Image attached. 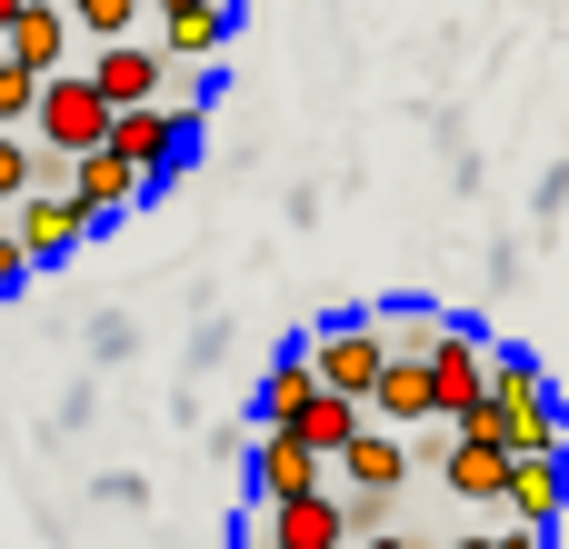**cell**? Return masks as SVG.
I'll return each mask as SVG.
<instances>
[{
    "label": "cell",
    "mask_w": 569,
    "mask_h": 549,
    "mask_svg": "<svg viewBox=\"0 0 569 549\" xmlns=\"http://www.w3.org/2000/svg\"><path fill=\"white\" fill-rule=\"evenodd\" d=\"M450 440H480V450H500V460H550V450H560L550 370H540L520 340H490V400H480Z\"/></svg>",
    "instance_id": "6da1fadb"
},
{
    "label": "cell",
    "mask_w": 569,
    "mask_h": 549,
    "mask_svg": "<svg viewBox=\"0 0 569 549\" xmlns=\"http://www.w3.org/2000/svg\"><path fill=\"white\" fill-rule=\"evenodd\" d=\"M300 360H310V390H320V400H350V410H370V390H380V370H390V350H380L370 310L320 320V330L300 340Z\"/></svg>",
    "instance_id": "7a4b0ae2"
},
{
    "label": "cell",
    "mask_w": 569,
    "mask_h": 549,
    "mask_svg": "<svg viewBox=\"0 0 569 549\" xmlns=\"http://www.w3.org/2000/svg\"><path fill=\"white\" fill-rule=\"evenodd\" d=\"M420 370H430V420H450V430L490 400V340L470 320H440L430 350H420Z\"/></svg>",
    "instance_id": "3957f363"
},
{
    "label": "cell",
    "mask_w": 569,
    "mask_h": 549,
    "mask_svg": "<svg viewBox=\"0 0 569 549\" xmlns=\"http://www.w3.org/2000/svg\"><path fill=\"white\" fill-rule=\"evenodd\" d=\"M30 130H40V150L70 170V160H90V150H100L110 110H100V90H90L80 70H50V80L30 90Z\"/></svg>",
    "instance_id": "277c9868"
},
{
    "label": "cell",
    "mask_w": 569,
    "mask_h": 549,
    "mask_svg": "<svg viewBox=\"0 0 569 549\" xmlns=\"http://www.w3.org/2000/svg\"><path fill=\"white\" fill-rule=\"evenodd\" d=\"M190 130H200V110L190 100H140V110H110V130H100V150L120 160V170H140V180H160L180 150H190Z\"/></svg>",
    "instance_id": "5b68a950"
},
{
    "label": "cell",
    "mask_w": 569,
    "mask_h": 549,
    "mask_svg": "<svg viewBox=\"0 0 569 549\" xmlns=\"http://www.w3.org/2000/svg\"><path fill=\"white\" fill-rule=\"evenodd\" d=\"M240 470H250V500L260 510H280V500H310V490H330V470L290 440V430H260L250 450H240Z\"/></svg>",
    "instance_id": "8992f818"
},
{
    "label": "cell",
    "mask_w": 569,
    "mask_h": 549,
    "mask_svg": "<svg viewBox=\"0 0 569 549\" xmlns=\"http://www.w3.org/2000/svg\"><path fill=\"white\" fill-rule=\"evenodd\" d=\"M250 549H350V500L340 490H310V500H280L260 510Z\"/></svg>",
    "instance_id": "52a82bcc"
},
{
    "label": "cell",
    "mask_w": 569,
    "mask_h": 549,
    "mask_svg": "<svg viewBox=\"0 0 569 549\" xmlns=\"http://www.w3.org/2000/svg\"><path fill=\"white\" fill-rule=\"evenodd\" d=\"M0 60H10L20 80L70 70V20H60V0H20V10L0 20Z\"/></svg>",
    "instance_id": "ba28073f"
},
{
    "label": "cell",
    "mask_w": 569,
    "mask_h": 549,
    "mask_svg": "<svg viewBox=\"0 0 569 549\" xmlns=\"http://www.w3.org/2000/svg\"><path fill=\"white\" fill-rule=\"evenodd\" d=\"M80 80L100 90V110L170 100V60H160V50H130V40H120V50H90V60H80Z\"/></svg>",
    "instance_id": "9c48e42d"
},
{
    "label": "cell",
    "mask_w": 569,
    "mask_h": 549,
    "mask_svg": "<svg viewBox=\"0 0 569 549\" xmlns=\"http://www.w3.org/2000/svg\"><path fill=\"white\" fill-rule=\"evenodd\" d=\"M500 510H510V530H560V510H569V460L550 450V460H510V480H500Z\"/></svg>",
    "instance_id": "30bf717a"
},
{
    "label": "cell",
    "mask_w": 569,
    "mask_h": 549,
    "mask_svg": "<svg viewBox=\"0 0 569 549\" xmlns=\"http://www.w3.org/2000/svg\"><path fill=\"white\" fill-rule=\"evenodd\" d=\"M230 30H240V20H230L220 0H160V10H150V50H160V60H210Z\"/></svg>",
    "instance_id": "8fae6325"
},
{
    "label": "cell",
    "mask_w": 569,
    "mask_h": 549,
    "mask_svg": "<svg viewBox=\"0 0 569 549\" xmlns=\"http://www.w3.org/2000/svg\"><path fill=\"white\" fill-rule=\"evenodd\" d=\"M140 190H150V180H140V170H120L110 150H90V160H70V180H60V200L80 210V230H100V220H120V210H130Z\"/></svg>",
    "instance_id": "7c38bea8"
},
{
    "label": "cell",
    "mask_w": 569,
    "mask_h": 549,
    "mask_svg": "<svg viewBox=\"0 0 569 549\" xmlns=\"http://www.w3.org/2000/svg\"><path fill=\"white\" fill-rule=\"evenodd\" d=\"M10 240H20V260H30V270H50V260H70L90 230H80V210H70L60 190H30V200L10 210Z\"/></svg>",
    "instance_id": "4fadbf2b"
},
{
    "label": "cell",
    "mask_w": 569,
    "mask_h": 549,
    "mask_svg": "<svg viewBox=\"0 0 569 549\" xmlns=\"http://www.w3.org/2000/svg\"><path fill=\"white\" fill-rule=\"evenodd\" d=\"M340 470H350V500H380V510H390V490L410 480V440H390V430H360V440L340 450Z\"/></svg>",
    "instance_id": "5bb4252c"
},
{
    "label": "cell",
    "mask_w": 569,
    "mask_h": 549,
    "mask_svg": "<svg viewBox=\"0 0 569 549\" xmlns=\"http://www.w3.org/2000/svg\"><path fill=\"white\" fill-rule=\"evenodd\" d=\"M500 480H510V460H500V450H480V440H450V450H440V490H450V500L490 510V500H500Z\"/></svg>",
    "instance_id": "9a60e30c"
},
{
    "label": "cell",
    "mask_w": 569,
    "mask_h": 549,
    "mask_svg": "<svg viewBox=\"0 0 569 549\" xmlns=\"http://www.w3.org/2000/svg\"><path fill=\"white\" fill-rule=\"evenodd\" d=\"M310 400H320V390H310V360H300V350H280V360L260 370V430H290Z\"/></svg>",
    "instance_id": "2e32d148"
},
{
    "label": "cell",
    "mask_w": 569,
    "mask_h": 549,
    "mask_svg": "<svg viewBox=\"0 0 569 549\" xmlns=\"http://www.w3.org/2000/svg\"><path fill=\"white\" fill-rule=\"evenodd\" d=\"M360 430H370V420H360V410H350V400H310V410H300V420H290V440H300V450H310V460H320V470H330V460H340V450H350V440H360Z\"/></svg>",
    "instance_id": "e0dca14e"
},
{
    "label": "cell",
    "mask_w": 569,
    "mask_h": 549,
    "mask_svg": "<svg viewBox=\"0 0 569 549\" xmlns=\"http://www.w3.org/2000/svg\"><path fill=\"white\" fill-rule=\"evenodd\" d=\"M60 20H70V40H100V50H120V40H130L150 10H140V0H70Z\"/></svg>",
    "instance_id": "ac0fdd59"
},
{
    "label": "cell",
    "mask_w": 569,
    "mask_h": 549,
    "mask_svg": "<svg viewBox=\"0 0 569 549\" xmlns=\"http://www.w3.org/2000/svg\"><path fill=\"white\" fill-rule=\"evenodd\" d=\"M370 330H380V350H390V360H420L440 320H430V310H390V320H370Z\"/></svg>",
    "instance_id": "d6986e66"
},
{
    "label": "cell",
    "mask_w": 569,
    "mask_h": 549,
    "mask_svg": "<svg viewBox=\"0 0 569 549\" xmlns=\"http://www.w3.org/2000/svg\"><path fill=\"white\" fill-rule=\"evenodd\" d=\"M30 200V130H0V210Z\"/></svg>",
    "instance_id": "ffe728a7"
},
{
    "label": "cell",
    "mask_w": 569,
    "mask_h": 549,
    "mask_svg": "<svg viewBox=\"0 0 569 549\" xmlns=\"http://www.w3.org/2000/svg\"><path fill=\"white\" fill-rule=\"evenodd\" d=\"M130 350H140V330H130L120 310H100V320H90V360L110 370V360H130Z\"/></svg>",
    "instance_id": "44dd1931"
},
{
    "label": "cell",
    "mask_w": 569,
    "mask_h": 549,
    "mask_svg": "<svg viewBox=\"0 0 569 549\" xmlns=\"http://www.w3.org/2000/svg\"><path fill=\"white\" fill-rule=\"evenodd\" d=\"M30 90H40V80H20V70L0 60V130H20V120H30Z\"/></svg>",
    "instance_id": "7402d4cb"
},
{
    "label": "cell",
    "mask_w": 569,
    "mask_h": 549,
    "mask_svg": "<svg viewBox=\"0 0 569 549\" xmlns=\"http://www.w3.org/2000/svg\"><path fill=\"white\" fill-rule=\"evenodd\" d=\"M450 549H550V540H540V530H460Z\"/></svg>",
    "instance_id": "603a6c76"
},
{
    "label": "cell",
    "mask_w": 569,
    "mask_h": 549,
    "mask_svg": "<svg viewBox=\"0 0 569 549\" xmlns=\"http://www.w3.org/2000/svg\"><path fill=\"white\" fill-rule=\"evenodd\" d=\"M220 350H230V320H210V330H200V340H190V380H200V370H210V360H220Z\"/></svg>",
    "instance_id": "cb8c5ba5"
},
{
    "label": "cell",
    "mask_w": 569,
    "mask_h": 549,
    "mask_svg": "<svg viewBox=\"0 0 569 549\" xmlns=\"http://www.w3.org/2000/svg\"><path fill=\"white\" fill-rule=\"evenodd\" d=\"M10 290H30V260H20V240L0 230V300H10Z\"/></svg>",
    "instance_id": "d4e9b609"
},
{
    "label": "cell",
    "mask_w": 569,
    "mask_h": 549,
    "mask_svg": "<svg viewBox=\"0 0 569 549\" xmlns=\"http://www.w3.org/2000/svg\"><path fill=\"white\" fill-rule=\"evenodd\" d=\"M10 10H20V0H0V20H10Z\"/></svg>",
    "instance_id": "484cf974"
},
{
    "label": "cell",
    "mask_w": 569,
    "mask_h": 549,
    "mask_svg": "<svg viewBox=\"0 0 569 549\" xmlns=\"http://www.w3.org/2000/svg\"><path fill=\"white\" fill-rule=\"evenodd\" d=\"M240 549H250V540H240Z\"/></svg>",
    "instance_id": "4316f807"
}]
</instances>
